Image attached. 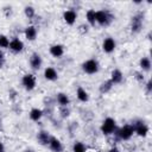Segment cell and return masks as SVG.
<instances>
[{
  "label": "cell",
  "mask_w": 152,
  "mask_h": 152,
  "mask_svg": "<svg viewBox=\"0 0 152 152\" xmlns=\"http://www.w3.org/2000/svg\"><path fill=\"white\" fill-rule=\"evenodd\" d=\"M76 97H77V100L81 101V102H88V101H89V94H88V91H87L84 88H82V87H78V88H77V90H76Z\"/></svg>",
  "instance_id": "obj_19"
},
{
  "label": "cell",
  "mask_w": 152,
  "mask_h": 152,
  "mask_svg": "<svg viewBox=\"0 0 152 152\" xmlns=\"http://www.w3.org/2000/svg\"><path fill=\"white\" fill-rule=\"evenodd\" d=\"M43 115H44V112L40 109V108H32L31 110H30V113H28V116H30V119L32 120V121H39L42 118H43Z\"/></svg>",
  "instance_id": "obj_20"
},
{
  "label": "cell",
  "mask_w": 152,
  "mask_h": 152,
  "mask_svg": "<svg viewBox=\"0 0 152 152\" xmlns=\"http://www.w3.org/2000/svg\"><path fill=\"white\" fill-rule=\"evenodd\" d=\"M142 25H144V14L139 12V13L134 14L131 19V31H132V33H134V34L139 33L142 28Z\"/></svg>",
  "instance_id": "obj_5"
},
{
  "label": "cell",
  "mask_w": 152,
  "mask_h": 152,
  "mask_svg": "<svg viewBox=\"0 0 152 152\" xmlns=\"http://www.w3.org/2000/svg\"><path fill=\"white\" fill-rule=\"evenodd\" d=\"M30 65L33 70H39L43 65V59H42V56L38 53V52H33L30 57Z\"/></svg>",
  "instance_id": "obj_10"
},
{
  "label": "cell",
  "mask_w": 152,
  "mask_h": 152,
  "mask_svg": "<svg viewBox=\"0 0 152 152\" xmlns=\"http://www.w3.org/2000/svg\"><path fill=\"white\" fill-rule=\"evenodd\" d=\"M115 48H116V42L114 40V38L107 37V38L103 39V42H102V50H103V52L112 53V52H114Z\"/></svg>",
  "instance_id": "obj_8"
},
{
  "label": "cell",
  "mask_w": 152,
  "mask_h": 152,
  "mask_svg": "<svg viewBox=\"0 0 152 152\" xmlns=\"http://www.w3.org/2000/svg\"><path fill=\"white\" fill-rule=\"evenodd\" d=\"M77 19V12L75 10H65L63 12V20L66 25H74Z\"/></svg>",
  "instance_id": "obj_9"
},
{
  "label": "cell",
  "mask_w": 152,
  "mask_h": 152,
  "mask_svg": "<svg viewBox=\"0 0 152 152\" xmlns=\"http://www.w3.org/2000/svg\"><path fill=\"white\" fill-rule=\"evenodd\" d=\"M108 152H120V150L116 147V146H114V147H112V148H109V151Z\"/></svg>",
  "instance_id": "obj_31"
},
{
  "label": "cell",
  "mask_w": 152,
  "mask_h": 152,
  "mask_svg": "<svg viewBox=\"0 0 152 152\" xmlns=\"http://www.w3.org/2000/svg\"><path fill=\"white\" fill-rule=\"evenodd\" d=\"M82 70L88 74V75H94L96 72H99L100 70V64L97 62V59L95 58H90V59H87L86 62H83L82 64Z\"/></svg>",
  "instance_id": "obj_3"
},
{
  "label": "cell",
  "mask_w": 152,
  "mask_h": 152,
  "mask_svg": "<svg viewBox=\"0 0 152 152\" xmlns=\"http://www.w3.org/2000/svg\"><path fill=\"white\" fill-rule=\"evenodd\" d=\"M132 126L134 128V133L138 137H141V138L147 137V134L150 132V128H148V126L142 120H134L132 122Z\"/></svg>",
  "instance_id": "obj_6"
},
{
  "label": "cell",
  "mask_w": 152,
  "mask_h": 152,
  "mask_svg": "<svg viewBox=\"0 0 152 152\" xmlns=\"http://www.w3.org/2000/svg\"><path fill=\"white\" fill-rule=\"evenodd\" d=\"M10 46V39L5 34H0V49H6Z\"/></svg>",
  "instance_id": "obj_26"
},
{
  "label": "cell",
  "mask_w": 152,
  "mask_h": 152,
  "mask_svg": "<svg viewBox=\"0 0 152 152\" xmlns=\"http://www.w3.org/2000/svg\"><path fill=\"white\" fill-rule=\"evenodd\" d=\"M25 152H33V151H32V150H26Z\"/></svg>",
  "instance_id": "obj_33"
},
{
  "label": "cell",
  "mask_w": 152,
  "mask_h": 152,
  "mask_svg": "<svg viewBox=\"0 0 152 152\" xmlns=\"http://www.w3.org/2000/svg\"><path fill=\"white\" fill-rule=\"evenodd\" d=\"M4 150H5V146L2 142H0V152H4Z\"/></svg>",
  "instance_id": "obj_32"
},
{
  "label": "cell",
  "mask_w": 152,
  "mask_h": 152,
  "mask_svg": "<svg viewBox=\"0 0 152 152\" xmlns=\"http://www.w3.org/2000/svg\"><path fill=\"white\" fill-rule=\"evenodd\" d=\"M114 17L113 14L107 10H99L95 11V21L100 26H108L112 24Z\"/></svg>",
  "instance_id": "obj_1"
},
{
  "label": "cell",
  "mask_w": 152,
  "mask_h": 152,
  "mask_svg": "<svg viewBox=\"0 0 152 152\" xmlns=\"http://www.w3.org/2000/svg\"><path fill=\"white\" fill-rule=\"evenodd\" d=\"M101 133L103 135H110V134H114L115 131L118 129V126H116V121L113 119V118H106L102 124H101Z\"/></svg>",
  "instance_id": "obj_2"
},
{
  "label": "cell",
  "mask_w": 152,
  "mask_h": 152,
  "mask_svg": "<svg viewBox=\"0 0 152 152\" xmlns=\"http://www.w3.org/2000/svg\"><path fill=\"white\" fill-rule=\"evenodd\" d=\"M115 134H116V137H118L120 140L126 141V140H129V139L133 137V134H134V128H133L132 125H125V126L118 128V129L115 131Z\"/></svg>",
  "instance_id": "obj_4"
},
{
  "label": "cell",
  "mask_w": 152,
  "mask_h": 152,
  "mask_svg": "<svg viewBox=\"0 0 152 152\" xmlns=\"http://www.w3.org/2000/svg\"><path fill=\"white\" fill-rule=\"evenodd\" d=\"M139 66L142 71H150L151 69V59L150 57H141L139 61Z\"/></svg>",
  "instance_id": "obj_21"
},
{
  "label": "cell",
  "mask_w": 152,
  "mask_h": 152,
  "mask_svg": "<svg viewBox=\"0 0 152 152\" xmlns=\"http://www.w3.org/2000/svg\"><path fill=\"white\" fill-rule=\"evenodd\" d=\"M44 78L48 81H56L58 78V72L53 66H48L44 69Z\"/></svg>",
  "instance_id": "obj_14"
},
{
  "label": "cell",
  "mask_w": 152,
  "mask_h": 152,
  "mask_svg": "<svg viewBox=\"0 0 152 152\" xmlns=\"http://www.w3.org/2000/svg\"><path fill=\"white\" fill-rule=\"evenodd\" d=\"M110 82L113 83V84H119V83H121L122 82V80H124V74L121 72V70H119V69H114L112 72H110Z\"/></svg>",
  "instance_id": "obj_17"
},
{
  "label": "cell",
  "mask_w": 152,
  "mask_h": 152,
  "mask_svg": "<svg viewBox=\"0 0 152 152\" xmlns=\"http://www.w3.org/2000/svg\"><path fill=\"white\" fill-rule=\"evenodd\" d=\"M72 152H87V146L82 141H75L72 145Z\"/></svg>",
  "instance_id": "obj_24"
},
{
  "label": "cell",
  "mask_w": 152,
  "mask_h": 152,
  "mask_svg": "<svg viewBox=\"0 0 152 152\" xmlns=\"http://www.w3.org/2000/svg\"><path fill=\"white\" fill-rule=\"evenodd\" d=\"M56 101L61 107H68L70 104V97L65 93H57Z\"/></svg>",
  "instance_id": "obj_18"
},
{
  "label": "cell",
  "mask_w": 152,
  "mask_h": 152,
  "mask_svg": "<svg viewBox=\"0 0 152 152\" xmlns=\"http://www.w3.org/2000/svg\"><path fill=\"white\" fill-rule=\"evenodd\" d=\"M24 34H25V38H26L27 40L32 42V40H34V39L37 38L38 31H37V28H36L34 25H30V26H27V27L25 28Z\"/></svg>",
  "instance_id": "obj_15"
},
{
  "label": "cell",
  "mask_w": 152,
  "mask_h": 152,
  "mask_svg": "<svg viewBox=\"0 0 152 152\" xmlns=\"http://www.w3.org/2000/svg\"><path fill=\"white\" fill-rule=\"evenodd\" d=\"M24 14H25L26 18L32 19V18L36 15V10H34L32 6H26V7L24 8Z\"/></svg>",
  "instance_id": "obj_25"
},
{
  "label": "cell",
  "mask_w": 152,
  "mask_h": 152,
  "mask_svg": "<svg viewBox=\"0 0 152 152\" xmlns=\"http://www.w3.org/2000/svg\"><path fill=\"white\" fill-rule=\"evenodd\" d=\"M48 146L50 147V150L52 152H63V150H64V146H63L62 141L56 137H51L50 138V141H49Z\"/></svg>",
  "instance_id": "obj_12"
},
{
  "label": "cell",
  "mask_w": 152,
  "mask_h": 152,
  "mask_svg": "<svg viewBox=\"0 0 152 152\" xmlns=\"http://www.w3.org/2000/svg\"><path fill=\"white\" fill-rule=\"evenodd\" d=\"M10 50L11 51H13V52H15V53H19V52H21L23 50H24V43H23V40H20L19 38H17V37H14V38H12L11 40H10Z\"/></svg>",
  "instance_id": "obj_11"
},
{
  "label": "cell",
  "mask_w": 152,
  "mask_h": 152,
  "mask_svg": "<svg viewBox=\"0 0 152 152\" xmlns=\"http://www.w3.org/2000/svg\"><path fill=\"white\" fill-rule=\"evenodd\" d=\"M49 52L52 57L55 58H61L63 55H64V46L62 44H53L50 46L49 49Z\"/></svg>",
  "instance_id": "obj_13"
},
{
  "label": "cell",
  "mask_w": 152,
  "mask_h": 152,
  "mask_svg": "<svg viewBox=\"0 0 152 152\" xmlns=\"http://www.w3.org/2000/svg\"><path fill=\"white\" fill-rule=\"evenodd\" d=\"M59 114L62 118H68L70 115V109L69 107H61L59 108Z\"/></svg>",
  "instance_id": "obj_27"
},
{
  "label": "cell",
  "mask_w": 152,
  "mask_h": 152,
  "mask_svg": "<svg viewBox=\"0 0 152 152\" xmlns=\"http://www.w3.org/2000/svg\"><path fill=\"white\" fill-rule=\"evenodd\" d=\"M113 86H114V84L110 82V80H107V81H104V82H102V83L100 84L99 90H100L101 94H107V93H109V91L112 90Z\"/></svg>",
  "instance_id": "obj_22"
},
{
  "label": "cell",
  "mask_w": 152,
  "mask_h": 152,
  "mask_svg": "<svg viewBox=\"0 0 152 152\" xmlns=\"http://www.w3.org/2000/svg\"><path fill=\"white\" fill-rule=\"evenodd\" d=\"M50 138L51 135L49 134L48 131H39L38 134H37V140L40 145L43 146H48L49 145V141H50Z\"/></svg>",
  "instance_id": "obj_16"
},
{
  "label": "cell",
  "mask_w": 152,
  "mask_h": 152,
  "mask_svg": "<svg viewBox=\"0 0 152 152\" xmlns=\"http://www.w3.org/2000/svg\"><path fill=\"white\" fill-rule=\"evenodd\" d=\"M135 80L139 81V82H142V81H144V75H142V72H135Z\"/></svg>",
  "instance_id": "obj_30"
},
{
  "label": "cell",
  "mask_w": 152,
  "mask_h": 152,
  "mask_svg": "<svg viewBox=\"0 0 152 152\" xmlns=\"http://www.w3.org/2000/svg\"><path fill=\"white\" fill-rule=\"evenodd\" d=\"M86 19H87V23L90 26H95V24H96V21H95V10H88L87 13H86Z\"/></svg>",
  "instance_id": "obj_23"
},
{
  "label": "cell",
  "mask_w": 152,
  "mask_h": 152,
  "mask_svg": "<svg viewBox=\"0 0 152 152\" xmlns=\"http://www.w3.org/2000/svg\"><path fill=\"white\" fill-rule=\"evenodd\" d=\"M6 58H5V53L2 52V50H0V68H2L5 65Z\"/></svg>",
  "instance_id": "obj_28"
},
{
  "label": "cell",
  "mask_w": 152,
  "mask_h": 152,
  "mask_svg": "<svg viewBox=\"0 0 152 152\" xmlns=\"http://www.w3.org/2000/svg\"><path fill=\"white\" fill-rule=\"evenodd\" d=\"M145 89H146V91L150 94L151 91H152V82L148 80L147 82H146V86H145Z\"/></svg>",
  "instance_id": "obj_29"
},
{
  "label": "cell",
  "mask_w": 152,
  "mask_h": 152,
  "mask_svg": "<svg viewBox=\"0 0 152 152\" xmlns=\"http://www.w3.org/2000/svg\"><path fill=\"white\" fill-rule=\"evenodd\" d=\"M21 84H23V87L25 88V90L32 91V90L36 88V84H37L36 76H34L33 74H25V75L21 77Z\"/></svg>",
  "instance_id": "obj_7"
}]
</instances>
